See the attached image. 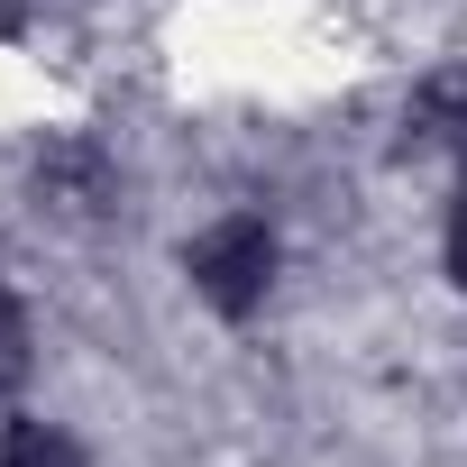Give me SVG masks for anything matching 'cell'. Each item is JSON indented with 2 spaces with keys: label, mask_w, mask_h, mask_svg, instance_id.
<instances>
[{
  "label": "cell",
  "mask_w": 467,
  "mask_h": 467,
  "mask_svg": "<svg viewBox=\"0 0 467 467\" xmlns=\"http://www.w3.org/2000/svg\"><path fill=\"white\" fill-rule=\"evenodd\" d=\"M28 376V321H19V303L0 294V385H19Z\"/></svg>",
  "instance_id": "4"
},
{
  "label": "cell",
  "mask_w": 467,
  "mask_h": 467,
  "mask_svg": "<svg viewBox=\"0 0 467 467\" xmlns=\"http://www.w3.org/2000/svg\"><path fill=\"white\" fill-rule=\"evenodd\" d=\"M449 275L467 285V202H458V220H449Z\"/></svg>",
  "instance_id": "5"
},
{
  "label": "cell",
  "mask_w": 467,
  "mask_h": 467,
  "mask_svg": "<svg viewBox=\"0 0 467 467\" xmlns=\"http://www.w3.org/2000/svg\"><path fill=\"white\" fill-rule=\"evenodd\" d=\"M0 467H83V449L56 421H10L0 431Z\"/></svg>",
  "instance_id": "3"
},
{
  "label": "cell",
  "mask_w": 467,
  "mask_h": 467,
  "mask_svg": "<svg viewBox=\"0 0 467 467\" xmlns=\"http://www.w3.org/2000/svg\"><path fill=\"white\" fill-rule=\"evenodd\" d=\"M101 183H110V174H101V156H92V147H47V165H37V192H47L56 211H92V202H101Z\"/></svg>",
  "instance_id": "2"
},
{
  "label": "cell",
  "mask_w": 467,
  "mask_h": 467,
  "mask_svg": "<svg viewBox=\"0 0 467 467\" xmlns=\"http://www.w3.org/2000/svg\"><path fill=\"white\" fill-rule=\"evenodd\" d=\"M183 275H192V294H202L211 312H257L266 285H275V229L248 220V211L211 220L202 239L183 248Z\"/></svg>",
  "instance_id": "1"
}]
</instances>
